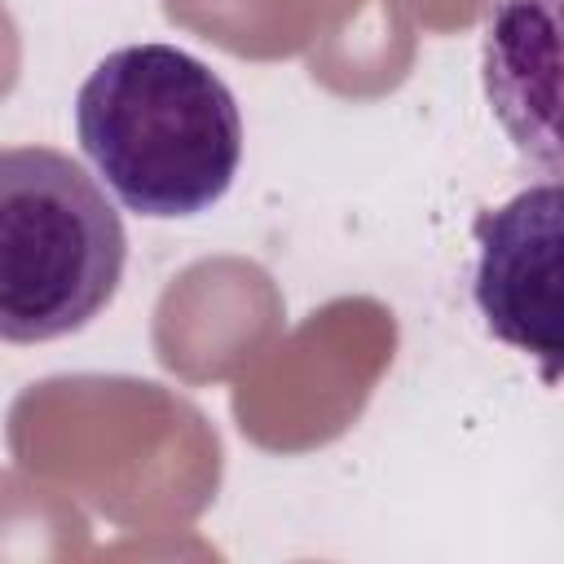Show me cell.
Segmentation results:
<instances>
[{
	"label": "cell",
	"mask_w": 564,
	"mask_h": 564,
	"mask_svg": "<svg viewBox=\"0 0 564 564\" xmlns=\"http://www.w3.org/2000/svg\"><path fill=\"white\" fill-rule=\"evenodd\" d=\"M79 150L137 216L181 220L225 198L242 163L229 84L176 44H123L75 93Z\"/></svg>",
	"instance_id": "1"
},
{
	"label": "cell",
	"mask_w": 564,
	"mask_h": 564,
	"mask_svg": "<svg viewBox=\"0 0 564 564\" xmlns=\"http://www.w3.org/2000/svg\"><path fill=\"white\" fill-rule=\"evenodd\" d=\"M123 264V220L70 154L0 145V344L84 330L115 300Z\"/></svg>",
	"instance_id": "2"
},
{
	"label": "cell",
	"mask_w": 564,
	"mask_h": 564,
	"mask_svg": "<svg viewBox=\"0 0 564 564\" xmlns=\"http://www.w3.org/2000/svg\"><path fill=\"white\" fill-rule=\"evenodd\" d=\"M476 308L502 344L529 352L542 379H560V181L546 176L511 203L476 216Z\"/></svg>",
	"instance_id": "3"
},
{
	"label": "cell",
	"mask_w": 564,
	"mask_h": 564,
	"mask_svg": "<svg viewBox=\"0 0 564 564\" xmlns=\"http://www.w3.org/2000/svg\"><path fill=\"white\" fill-rule=\"evenodd\" d=\"M555 0H498L485 26V93L511 141L560 172L555 145Z\"/></svg>",
	"instance_id": "4"
}]
</instances>
